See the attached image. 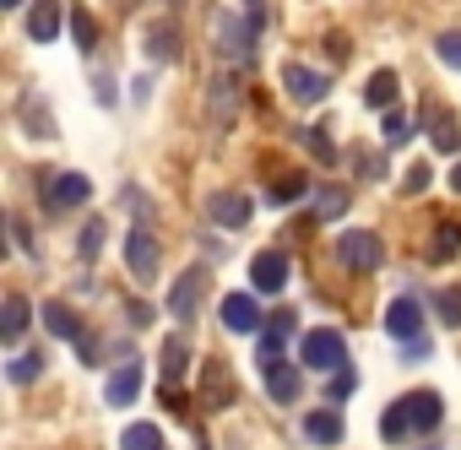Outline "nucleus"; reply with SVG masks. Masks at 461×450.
Instances as JSON below:
<instances>
[{
    "mask_svg": "<svg viewBox=\"0 0 461 450\" xmlns=\"http://www.w3.org/2000/svg\"><path fill=\"white\" fill-rule=\"evenodd\" d=\"M304 190H310V179H304V174H288V179L272 184V206H288V201H299Z\"/></svg>",
    "mask_w": 461,
    "mask_h": 450,
    "instance_id": "obj_33",
    "label": "nucleus"
},
{
    "mask_svg": "<svg viewBox=\"0 0 461 450\" xmlns=\"http://www.w3.org/2000/svg\"><path fill=\"white\" fill-rule=\"evenodd\" d=\"M12 234H17V245L33 256V234H28V222H23V217H12Z\"/></svg>",
    "mask_w": 461,
    "mask_h": 450,
    "instance_id": "obj_40",
    "label": "nucleus"
},
{
    "mask_svg": "<svg viewBox=\"0 0 461 450\" xmlns=\"http://www.w3.org/2000/svg\"><path fill=\"white\" fill-rule=\"evenodd\" d=\"M98 104H114V76L109 71H98Z\"/></svg>",
    "mask_w": 461,
    "mask_h": 450,
    "instance_id": "obj_41",
    "label": "nucleus"
},
{
    "mask_svg": "<svg viewBox=\"0 0 461 450\" xmlns=\"http://www.w3.org/2000/svg\"><path fill=\"white\" fill-rule=\"evenodd\" d=\"M98 250H104V217H87V229L77 234V256L82 261H98Z\"/></svg>",
    "mask_w": 461,
    "mask_h": 450,
    "instance_id": "obj_27",
    "label": "nucleus"
},
{
    "mask_svg": "<svg viewBox=\"0 0 461 450\" xmlns=\"http://www.w3.org/2000/svg\"><path fill=\"white\" fill-rule=\"evenodd\" d=\"M294 326H299V320H294V310H277V315H272V320L261 326V331H267V337H261V364H267V358H277V353L288 347Z\"/></svg>",
    "mask_w": 461,
    "mask_h": 450,
    "instance_id": "obj_21",
    "label": "nucleus"
},
{
    "mask_svg": "<svg viewBox=\"0 0 461 450\" xmlns=\"http://www.w3.org/2000/svg\"><path fill=\"white\" fill-rule=\"evenodd\" d=\"M385 331H391V342H407L412 353H423V304L418 299H391L385 304Z\"/></svg>",
    "mask_w": 461,
    "mask_h": 450,
    "instance_id": "obj_4",
    "label": "nucleus"
},
{
    "mask_svg": "<svg viewBox=\"0 0 461 450\" xmlns=\"http://www.w3.org/2000/svg\"><path fill=\"white\" fill-rule=\"evenodd\" d=\"M380 136L396 147V141H407V136H412V120H407L402 109H385V114H380Z\"/></svg>",
    "mask_w": 461,
    "mask_h": 450,
    "instance_id": "obj_30",
    "label": "nucleus"
},
{
    "mask_svg": "<svg viewBox=\"0 0 461 450\" xmlns=\"http://www.w3.org/2000/svg\"><path fill=\"white\" fill-rule=\"evenodd\" d=\"M434 315H439L445 326H461V288H439V293H434Z\"/></svg>",
    "mask_w": 461,
    "mask_h": 450,
    "instance_id": "obj_32",
    "label": "nucleus"
},
{
    "mask_svg": "<svg viewBox=\"0 0 461 450\" xmlns=\"http://www.w3.org/2000/svg\"><path fill=\"white\" fill-rule=\"evenodd\" d=\"M136 396H141V364L131 358V364H120V369L109 374V385H104V401H109V407H131Z\"/></svg>",
    "mask_w": 461,
    "mask_h": 450,
    "instance_id": "obj_14",
    "label": "nucleus"
},
{
    "mask_svg": "<svg viewBox=\"0 0 461 450\" xmlns=\"http://www.w3.org/2000/svg\"><path fill=\"white\" fill-rule=\"evenodd\" d=\"M342 364H348V342H342V331H331V326L304 331V369H342Z\"/></svg>",
    "mask_w": 461,
    "mask_h": 450,
    "instance_id": "obj_5",
    "label": "nucleus"
},
{
    "mask_svg": "<svg viewBox=\"0 0 461 450\" xmlns=\"http://www.w3.org/2000/svg\"><path fill=\"white\" fill-rule=\"evenodd\" d=\"M429 141L439 152H461V130H456V120L445 109H429Z\"/></svg>",
    "mask_w": 461,
    "mask_h": 450,
    "instance_id": "obj_23",
    "label": "nucleus"
},
{
    "mask_svg": "<svg viewBox=\"0 0 461 450\" xmlns=\"http://www.w3.org/2000/svg\"><path fill=\"white\" fill-rule=\"evenodd\" d=\"M28 320H33L28 299L23 293H6V304H0V342H23L28 337Z\"/></svg>",
    "mask_w": 461,
    "mask_h": 450,
    "instance_id": "obj_18",
    "label": "nucleus"
},
{
    "mask_svg": "<svg viewBox=\"0 0 461 450\" xmlns=\"http://www.w3.org/2000/svg\"><path fill=\"white\" fill-rule=\"evenodd\" d=\"M250 283H256L261 293H283V288H288V256H283V250H261V256L250 261Z\"/></svg>",
    "mask_w": 461,
    "mask_h": 450,
    "instance_id": "obj_12",
    "label": "nucleus"
},
{
    "mask_svg": "<svg viewBox=\"0 0 461 450\" xmlns=\"http://www.w3.org/2000/svg\"><path fill=\"white\" fill-rule=\"evenodd\" d=\"M337 261H342L348 272H375V266L385 261V245H380V234H369V229H348V234L337 239Z\"/></svg>",
    "mask_w": 461,
    "mask_h": 450,
    "instance_id": "obj_3",
    "label": "nucleus"
},
{
    "mask_svg": "<svg viewBox=\"0 0 461 450\" xmlns=\"http://www.w3.org/2000/svg\"><path fill=\"white\" fill-rule=\"evenodd\" d=\"M450 184H456V190H461V168H456V174H450Z\"/></svg>",
    "mask_w": 461,
    "mask_h": 450,
    "instance_id": "obj_42",
    "label": "nucleus"
},
{
    "mask_svg": "<svg viewBox=\"0 0 461 450\" xmlns=\"http://www.w3.org/2000/svg\"><path fill=\"white\" fill-rule=\"evenodd\" d=\"M353 391H358V374H353V364H342L337 380H331V401H348Z\"/></svg>",
    "mask_w": 461,
    "mask_h": 450,
    "instance_id": "obj_36",
    "label": "nucleus"
},
{
    "mask_svg": "<svg viewBox=\"0 0 461 450\" xmlns=\"http://www.w3.org/2000/svg\"><path fill=\"white\" fill-rule=\"evenodd\" d=\"M222 326L228 331H261V304L250 293H228L222 299Z\"/></svg>",
    "mask_w": 461,
    "mask_h": 450,
    "instance_id": "obj_15",
    "label": "nucleus"
},
{
    "mask_svg": "<svg viewBox=\"0 0 461 450\" xmlns=\"http://www.w3.org/2000/svg\"><path fill=\"white\" fill-rule=\"evenodd\" d=\"M245 17H250L256 33H267V6H261V0H245Z\"/></svg>",
    "mask_w": 461,
    "mask_h": 450,
    "instance_id": "obj_39",
    "label": "nucleus"
},
{
    "mask_svg": "<svg viewBox=\"0 0 461 450\" xmlns=\"http://www.w3.org/2000/svg\"><path fill=\"white\" fill-rule=\"evenodd\" d=\"M87 195H93V179H87V174H55V179L44 184L50 212H66V206H77V201H87Z\"/></svg>",
    "mask_w": 461,
    "mask_h": 450,
    "instance_id": "obj_11",
    "label": "nucleus"
},
{
    "mask_svg": "<svg viewBox=\"0 0 461 450\" xmlns=\"http://www.w3.org/2000/svg\"><path fill=\"white\" fill-rule=\"evenodd\" d=\"M450 256H461V222H445L429 245V261H450Z\"/></svg>",
    "mask_w": 461,
    "mask_h": 450,
    "instance_id": "obj_26",
    "label": "nucleus"
},
{
    "mask_svg": "<svg viewBox=\"0 0 461 450\" xmlns=\"http://www.w3.org/2000/svg\"><path fill=\"white\" fill-rule=\"evenodd\" d=\"M439 418H445V401H439L434 391H407V396H396V401L380 412V439H385V445H402V439H412V434H434Z\"/></svg>",
    "mask_w": 461,
    "mask_h": 450,
    "instance_id": "obj_1",
    "label": "nucleus"
},
{
    "mask_svg": "<svg viewBox=\"0 0 461 450\" xmlns=\"http://www.w3.org/2000/svg\"><path fill=\"white\" fill-rule=\"evenodd\" d=\"M17 6H23V0H6V12H17Z\"/></svg>",
    "mask_w": 461,
    "mask_h": 450,
    "instance_id": "obj_43",
    "label": "nucleus"
},
{
    "mask_svg": "<svg viewBox=\"0 0 461 450\" xmlns=\"http://www.w3.org/2000/svg\"><path fill=\"white\" fill-rule=\"evenodd\" d=\"M60 22H66L60 0H33V12H28V39H33V44H50V39L60 33Z\"/></svg>",
    "mask_w": 461,
    "mask_h": 450,
    "instance_id": "obj_17",
    "label": "nucleus"
},
{
    "mask_svg": "<svg viewBox=\"0 0 461 450\" xmlns=\"http://www.w3.org/2000/svg\"><path fill=\"white\" fill-rule=\"evenodd\" d=\"M212 39H217V50L234 60V66H250L256 60V44H261V33L250 28V17H234V12H217L212 17Z\"/></svg>",
    "mask_w": 461,
    "mask_h": 450,
    "instance_id": "obj_2",
    "label": "nucleus"
},
{
    "mask_svg": "<svg viewBox=\"0 0 461 450\" xmlns=\"http://www.w3.org/2000/svg\"><path fill=\"white\" fill-rule=\"evenodd\" d=\"M304 439H310V445H342V418H337L331 407L304 412Z\"/></svg>",
    "mask_w": 461,
    "mask_h": 450,
    "instance_id": "obj_19",
    "label": "nucleus"
},
{
    "mask_svg": "<svg viewBox=\"0 0 461 450\" xmlns=\"http://www.w3.org/2000/svg\"><path fill=\"white\" fill-rule=\"evenodd\" d=\"M44 326H50V331L60 337V342H71V347H77L82 358H93V353H98V342H93V337L82 331V320H77V310H71V304L50 299V304H44Z\"/></svg>",
    "mask_w": 461,
    "mask_h": 450,
    "instance_id": "obj_7",
    "label": "nucleus"
},
{
    "mask_svg": "<svg viewBox=\"0 0 461 450\" xmlns=\"http://www.w3.org/2000/svg\"><path fill=\"white\" fill-rule=\"evenodd\" d=\"M261 369H267V391H272V401H283V407H288V401H299V385H304V380H299V369H294V364L267 358Z\"/></svg>",
    "mask_w": 461,
    "mask_h": 450,
    "instance_id": "obj_16",
    "label": "nucleus"
},
{
    "mask_svg": "<svg viewBox=\"0 0 461 450\" xmlns=\"http://www.w3.org/2000/svg\"><path fill=\"white\" fill-rule=\"evenodd\" d=\"M71 39H77V50H82V55L98 44V22L87 17V6H77V12H71Z\"/></svg>",
    "mask_w": 461,
    "mask_h": 450,
    "instance_id": "obj_28",
    "label": "nucleus"
},
{
    "mask_svg": "<svg viewBox=\"0 0 461 450\" xmlns=\"http://www.w3.org/2000/svg\"><path fill=\"white\" fill-rule=\"evenodd\" d=\"M120 450H163V428L158 423H131L120 434Z\"/></svg>",
    "mask_w": 461,
    "mask_h": 450,
    "instance_id": "obj_24",
    "label": "nucleus"
},
{
    "mask_svg": "<svg viewBox=\"0 0 461 450\" xmlns=\"http://www.w3.org/2000/svg\"><path fill=\"white\" fill-rule=\"evenodd\" d=\"M206 396H217V401H234V380H228V364H206Z\"/></svg>",
    "mask_w": 461,
    "mask_h": 450,
    "instance_id": "obj_29",
    "label": "nucleus"
},
{
    "mask_svg": "<svg viewBox=\"0 0 461 450\" xmlns=\"http://www.w3.org/2000/svg\"><path fill=\"white\" fill-rule=\"evenodd\" d=\"M201 283H206L201 266L179 272V283L168 288V315H174V320H195V310H201Z\"/></svg>",
    "mask_w": 461,
    "mask_h": 450,
    "instance_id": "obj_10",
    "label": "nucleus"
},
{
    "mask_svg": "<svg viewBox=\"0 0 461 450\" xmlns=\"http://www.w3.org/2000/svg\"><path fill=\"white\" fill-rule=\"evenodd\" d=\"M206 98H212V120H217V125H228V120L240 114V76H234V71H217Z\"/></svg>",
    "mask_w": 461,
    "mask_h": 450,
    "instance_id": "obj_13",
    "label": "nucleus"
},
{
    "mask_svg": "<svg viewBox=\"0 0 461 450\" xmlns=\"http://www.w3.org/2000/svg\"><path fill=\"white\" fill-rule=\"evenodd\" d=\"M342 206H348V190L326 184V190H321V201H315V217H342Z\"/></svg>",
    "mask_w": 461,
    "mask_h": 450,
    "instance_id": "obj_34",
    "label": "nucleus"
},
{
    "mask_svg": "<svg viewBox=\"0 0 461 450\" xmlns=\"http://www.w3.org/2000/svg\"><path fill=\"white\" fill-rule=\"evenodd\" d=\"M206 217L217 222V229H245V222L256 217V206H250V195H240V190H217V195L206 201Z\"/></svg>",
    "mask_w": 461,
    "mask_h": 450,
    "instance_id": "obj_9",
    "label": "nucleus"
},
{
    "mask_svg": "<svg viewBox=\"0 0 461 450\" xmlns=\"http://www.w3.org/2000/svg\"><path fill=\"white\" fill-rule=\"evenodd\" d=\"M283 87H288V98H299V104H321V98L331 93V76L315 71V66H304V60H288V66H283Z\"/></svg>",
    "mask_w": 461,
    "mask_h": 450,
    "instance_id": "obj_8",
    "label": "nucleus"
},
{
    "mask_svg": "<svg viewBox=\"0 0 461 450\" xmlns=\"http://www.w3.org/2000/svg\"><path fill=\"white\" fill-rule=\"evenodd\" d=\"M185 364H190V347H185L179 337H168V342H163V374H168V380H179V374H185Z\"/></svg>",
    "mask_w": 461,
    "mask_h": 450,
    "instance_id": "obj_31",
    "label": "nucleus"
},
{
    "mask_svg": "<svg viewBox=\"0 0 461 450\" xmlns=\"http://www.w3.org/2000/svg\"><path fill=\"white\" fill-rule=\"evenodd\" d=\"M364 98H369V109H396V98H402L396 71H375V76H369V87H364Z\"/></svg>",
    "mask_w": 461,
    "mask_h": 450,
    "instance_id": "obj_22",
    "label": "nucleus"
},
{
    "mask_svg": "<svg viewBox=\"0 0 461 450\" xmlns=\"http://www.w3.org/2000/svg\"><path fill=\"white\" fill-rule=\"evenodd\" d=\"M434 50H439V60H445L450 71H461V28H450V33H439V44H434Z\"/></svg>",
    "mask_w": 461,
    "mask_h": 450,
    "instance_id": "obj_35",
    "label": "nucleus"
},
{
    "mask_svg": "<svg viewBox=\"0 0 461 450\" xmlns=\"http://www.w3.org/2000/svg\"><path fill=\"white\" fill-rule=\"evenodd\" d=\"M120 201H125V212H131V217H136V222H141V229H147V195H141V190H131V184H125V190H120Z\"/></svg>",
    "mask_w": 461,
    "mask_h": 450,
    "instance_id": "obj_37",
    "label": "nucleus"
},
{
    "mask_svg": "<svg viewBox=\"0 0 461 450\" xmlns=\"http://www.w3.org/2000/svg\"><path fill=\"white\" fill-rule=\"evenodd\" d=\"M407 195H418V190H429V163H418V168H407Z\"/></svg>",
    "mask_w": 461,
    "mask_h": 450,
    "instance_id": "obj_38",
    "label": "nucleus"
},
{
    "mask_svg": "<svg viewBox=\"0 0 461 450\" xmlns=\"http://www.w3.org/2000/svg\"><path fill=\"white\" fill-rule=\"evenodd\" d=\"M163 6H179V0H163Z\"/></svg>",
    "mask_w": 461,
    "mask_h": 450,
    "instance_id": "obj_44",
    "label": "nucleus"
},
{
    "mask_svg": "<svg viewBox=\"0 0 461 450\" xmlns=\"http://www.w3.org/2000/svg\"><path fill=\"white\" fill-rule=\"evenodd\" d=\"M179 50H185V44H179V28H174V22H152V28H147V55H152L158 66L179 60Z\"/></svg>",
    "mask_w": 461,
    "mask_h": 450,
    "instance_id": "obj_20",
    "label": "nucleus"
},
{
    "mask_svg": "<svg viewBox=\"0 0 461 450\" xmlns=\"http://www.w3.org/2000/svg\"><path fill=\"white\" fill-rule=\"evenodd\" d=\"M6 374H12V385H33V380L44 374V353H17V358L6 364Z\"/></svg>",
    "mask_w": 461,
    "mask_h": 450,
    "instance_id": "obj_25",
    "label": "nucleus"
},
{
    "mask_svg": "<svg viewBox=\"0 0 461 450\" xmlns=\"http://www.w3.org/2000/svg\"><path fill=\"white\" fill-rule=\"evenodd\" d=\"M158 261H163V250H158V239H152V229H136L125 234V266H131V277L136 283H152L158 277Z\"/></svg>",
    "mask_w": 461,
    "mask_h": 450,
    "instance_id": "obj_6",
    "label": "nucleus"
}]
</instances>
